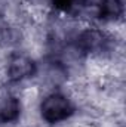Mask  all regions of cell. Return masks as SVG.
<instances>
[{
	"label": "cell",
	"mask_w": 126,
	"mask_h": 127,
	"mask_svg": "<svg viewBox=\"0 0 126 127\" xmlns=\"http://www.w3.org/2000/svg\"><path fill=\"white\" fill-rule=\"evenodd\" d=\"M71 44L85 59L114 62L120 49V38L110 30L88 24L76 30Z\"/></svg>",
	"instance_id": "obj_1"
},
{
	"label": "cell",
	"mask_w": 126,
	"mask_h": 127,
	"mask_svg": "<svg viewBox=\"0 0 126 127\" xmlns=\"http://www.w3.org/2000/svg\"><path fill=\"white\" fill-rule=\"evenodd\" d=\"M39 120L46 126H61L77 114V102L63 89L43 92L36 103Z\"/></svg>",
	"instance_id": "obj_2"
},
{
	"label": "cell",
	"mask_w": 126,
	"mask_h": 127,
	"mask_svg": "<svg viewBox=\"0 0 126 127\" xmlns=\"http://www.w3.org/2000/svg\"><path fill=\"white\" fill-rule=\"evenodd\" d=\"M39 61L30 52L16 49L7 52L1 64V75L9 86H19L36 78Z\"/></svg>",
	"instance_id": "obj_3"
},
{
	"label": "cell",
	"mask_w": 126,
	"mask_h": 127,
	"mask_svg": "<svg viewBox=\"0 0 126 127\" xmlns=\"http://www.w3.org/2000/svg\"><path fill=\"white\" fill-rule=\"evenodd\" d=\"M125 13L123 0H83L80 18L102 24L122 22Z\"/></svg>",
	"instance_id": "obj_4"
},
{
	"label": "cell",
	"mask_w": 126,
	"mask_h": 127,
	"mask_svg": "<svg viewBox=\"0 0 126 127\" xmlns=\"http://www.w3.org/2000/svg\"><path fill=\"white\" fill-rule=\"evenodd\" d=\"M25 112L22 96L10 87H0V126L18 124Z\"/></svg>",
	"instance_id": "obj_5"
},
{
	"label": "cell",
	"mask_w": 126,
	"mask_h": 127,
	"mask_svg": "<svg viewBox=\"0 0 126 127\" xmlns=\"http://www.w3.org/2000/svg\"><path fill=\"white\" fill-rule=\"evenodd\" d=\"M1 22H3V15H1V12H0V25H1Z\"/></svg>",
	"instance_id": "obj_6"
}]
</instances>
